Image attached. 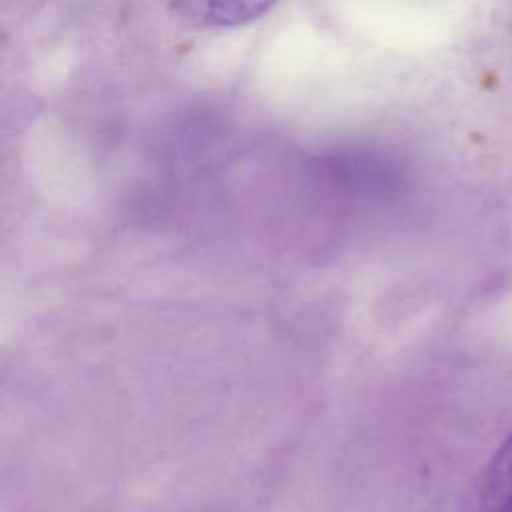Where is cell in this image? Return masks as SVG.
<instances>
[{
  "mask_svg": "<svg viewBox=\"0 0 512 512\" xmlns=\"http://www.w3.org/2000/svg\"><path fill=\"white\" fill-rule=\"evenodd\" d=\"M190 20L212 28H234L260 18L274 0H172Z\"/></svg>",
  "mask_w": 512,
  "mask_h": 512,
  "instance_id": "cell-2",
  "label": "cell"
},
{
  "mask_svg": "<svg viewBox=\"0 0 512 512\" xmlns=\"http://www.w3.org/2000/svg\"><path fill=\"white\" fill-rule=\"evenodd\" d=\"M462 512H512V436L478 474Z\"/></svg>",
  "mask_w": 512,
  "mask_h": 512,
  "instance_id": "cell-1",
  "label": "cell"
}]
</instances>
